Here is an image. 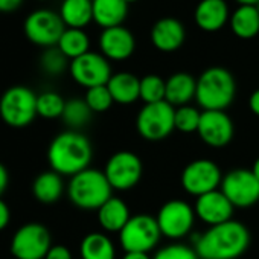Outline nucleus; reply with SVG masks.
<instances>
[{
	"mask_svg": "<svg viewBox=\"0 0 259 259\" xmlns=\"http://www.w3.org/2000/svg\"><path fill=\"white\" fill-rule=\"evenodd\" d=\"M197 133L200 139L212 147L223 148L230 144L235 135V126L230 116L221 110H204L201 111V119Z\"/></svg>",
	"mask_w": 259,
	"mask_h": 259,
	"instance_id": "nucleus-15",
	"label": "nucleus"
},
{
	"mask_svg": "<svg viewBox=\"0 0 259 259\" xmlns=\"http://www.w3.org/2000/svg\"><path fill=\"white\" fill-rule=\"evenodd\" d=\"M248 107L251 110L253 114L259 116V89L254 90L251 95H250V99H248Z\"/></svg>",
	"mask_w": 259,
	"mask_h": 259,
	"instance_id": "nucleus-40",
	"label": "nucleus"
},
{
	"mask_svg": "<svg viewBox=\"0 0 259 259\" xmlns=\"http://www.w3.org/2000/svg\"><path fill=\"white\" fill-rule=\"evenodd\" d=\"M57 48L72 61L84 54L89 52L90 48V38L82 29H72L66 28L63 32Z\"/></svg>",
	"mask_w": 259,
	"mask_h": 259,
	"instance_id": "nucleus-28",
	"label": "nucleus"
},
{
	"mask_svg": "<svg viewBox=\"0 0 259 259\" xmlns=\"http://www.w3.org/2000/svg\"><path fill=\"white\" fill-rule=\"evenodd\" d=\"M92 157L93 148L90 141L76 130H67L55 136L48 150L51 169L63 177H73L90 168Z\"/></svg>",
	"mask_w": 259,
	"mask_h": 259,
	"instance_id": "nucleus-2",
	"label": "nucleus"
},
{
	"mask_svg": "<svg viewBox=\"0 0 259 259\" xmlns=\"http://www.w3.org/2000/svg\"><path fill=\"white\" fill-rule=\"evenodd\" d=\"M166 81L159 75H147L141 79V99L145 104L165 101Z\"/></svg>",
	"mask_w": 259,
	"mask_h": 259,
	"instance_id": "nucleus-31",
	"label": "nucleus"
},
{
	"mask_svg": "<svg viewBox=\"0 0 259 259\" xmlns=\"http://www.w3.org/2000/svg\"><path fill=\"white\" fill-rule=\"evenodd\" d=\"M256 8H257V11H259V4H257V5H256Z\"/></svg>",
	"mask_w": 259,
	"mask_h": 259,
	"instance_id": "nucleus-45",
	"label": "nucleus"
},
{
	"mask_svg": "<svg viewBox=\"0 0 259 259\" xmlns=\"http://www.w3.org/2000/svg\"><path fill=\"white\" fill-rule=\"evenodd\" d=\"M69 72L73 81L85 89L107 85L111 78L110 61L98 52H87L70 61Z\"/></svg>",
	"mask_w": 259,
	"mask_h": 259,
	"instance_id": "nucleus-14",
	"label": "nucleus"
},
{
	"mask_svg": "<svg viewBox=\"0 0 259 259\" xmlns=\"http://www.w3.org/2000/svg\"><path fill=\"white\" fill-rule=\"evenodd\" d=\"M250 244L248 229L235 220L209 227L194 238V250L200 259H238Z\"/></svg>",
	"mask_w": 259,
	"mask_h": 259,
	"instance_id": "nucleus-1",
	"label": "nucleus"
},
{
	"mask_svg": "<svg viewBox=\"0 0 259 259\" xmlns=\"http://www.w3.org/2000/svg\"><path fill=\"white\" fill-rule=\"evenodd\" d=\"M195 217V210L189 203L183 200H171L160 207L156 220L162 236L182 239L192 230Z\"/></svg>",
	"mask_w": 259,
	"mask_h": 259,
	"instance_id": "nucleus-13",
	"label": "nucleus"
},
{
	"mask_svg": "<svg viewBox=\"0 0 259 259\" xmlns=\"http://www.w3.org/2000/svg\"><path fill=\"white\" fill-rule=\"evenodd\" d=\"M195 93L197 79L186 72H177L166 79L165 101L172 107L189 105V102L195 99Z\"/></svg>",
	"mask_w": 259,
	"mask_h": 259,
	"instance_id": "nucleus-20",
	"label": "nucleus"
},
{
	"mask_svg": "<svg viewBox=\"0 0 259 259\" xmlns=\"http://www.w3.org/2000/svg\"><path fill=\"white\" fill-rule=\"evenodd\" d=\"M174 113L176 107L166 101L145 104L136 117V128L139 135L153 142L166 139L176 130Z\"/></svg>",
	"mask_w": 259,
	"mask_h": 259,
	"instance_id": "nucleus-7",
	"label": "nucleus"
},
{
	"mask_svg": "<svg viewBox=\"0 0 259 259\" xmlns=\"http://www.w3.org/2000/svg\"><path fill=\"white\" fill-rule=\"evenodd\" d=\"M66 26L60 14L49 10H37L25 20V34L29 41L41 48H54L58 45Z\"/></svg>",
	"mask_w": 259,
	"mask_h": 259,
	"instance_id": "nucleus-11",
	"label": "nucleus"
},
{
	"mask_svg": "<svg viewBox=\"0 0 259 259\" xmlns=\"http://www.w3.org/2000/svg\"><path fill=\"white\" fill-rule=\"evenodd\" d=\"M38 2H45V0H38Z\"/></svg>",
	"mask_w": 259,
	"mask_h": 259,
	"instance_id": "nucleus-46",
	"label": "nucleus"
},
{
	"mask_svg": "<svg viewBox=\"0 0 259 259\" xmlns=\"http://www.w3.org/2000/svg\"><path fill=\"white\" fill-rule=\"evenodd\" d=\"M52 245L48 227L40 223H28L16 230L11 239V254L14 259H45Z\"/></svg>",
	"mask_w": 259,
	"mask_h": 259,
	"instance_id": "nucleus-8",
	"label": "nucleus"
},
{
	"mask_svg": "<svg viewBox=\"0 0 259 259\" xmlns=\"http://www.w3.org/2000/svg\"><path fill=\"white\" fill-rule=\"evenodd\" d=\"M125 2L130 5V4H135V2H138V0H125Z\"/></svg>",
	"mask_w": 259,
	"mask_h": 259,
	"instance_id": "nucleus-44",
	"label": "nucleus"
},
{
	"mask_svg": "<svg viewBox=\"0 0 259 259\" xmlns=\"http://www.w3.org/2000/svg\"><path fill=\"white\" fill-rule=\"evenodd\" d=\"M251 172L256 176V179L259 180V157L254 160V163H253V166H251Z\"/></svg>",
	"mask_w": 259,
	"mask_h": 259,
	"instance_id": "nucleus-42",
	"label": "nucleus"
},
{
	"mask_svg": "<svg viewBox=\"0 0 259 259\" xmlns=\"http://www.w3.org/2000/svg\"><path fill=\"white\" fill-rule=\"evenodd\" d=\"M236 82L224 67H209L197 79L195 101L204 110L224 111L235 99Z\"/></svg>",
	"mask_w": 259,
	"mask_h": 259,
	"instance_id": "nucleus-3",
	"label": "nucleus"
},
{
	"mask_svg": "<svg viewBox=\"0 0 259 259\" xmlns=\"http://www.w3.org/2000/svg\"><path fill=\"white\" fill-rule=\"evenodd\" d=\"M221 192L229 198L233 207H250L259 201V180L251 169L238 168L223 176Z\"/></svg>",
	"mask_w": 259,
	"mask_h": 259,
	"instance_id": "nucleus-10",
	"label": "nucleus"
},
{
	"mask_svg": "<svg viewBox=\"0 0 259 259\" xmlns=\"http://www.w3.org/2000/svg\"><path fill=\"white\" fill-rule=\"evenodd\" d=\"M99 49L108 61H123L133 55L136 40L132 31L125 26H114L102 29L99 35Z\"/></svg>",
	"mask_w": 259,
	"mask_h": 259,
	"instance_id": "nucleus-17",
	"label": "nucleus"
},
{
	"mask_svg": "<svg viewBox=\"0 0 259 259\" xmlns=\"http://www.w3.org/2000/svg\"><path fill=\"white\" fill-rule=\"evenodd\" d=\"M40 66L43 69V72H46L48 75L51 76H58L61 75L66 69H69L70 63H69V58L57 48H48L41 58H40Z\"/></svg>",
	"mask_w": 259,
	"mask_h": 259,
	"instance_id": "nucleus-32",
	"label": "nucleus"
},
{
	"mask_svg": "<svg viewBox=\"0 0 259 259\" xmlns=\"http://www.w3.org/2000/svg\"><path fill=\"white\" fill-rule=\"evenodd\" d=\"M239 5H251V7H256L259 4V0H236Z\"/></svg>",
	"mask_w": 259,
	"mask_h": 259,
	"instance_id": "nucleus-43",
	"label": "nucleus"
},
{
	"mask_svg": "<svg viewBox=\"0 0 259 259\" xmlns=\"http://www.w3.org/2000/svg\"><path fill=\"white\" fill-rule=\"evenodd\" d=\"M58 14L66 28L84 29L93 22L92 0H63Z\"/></svg>",
	"mask_w": 259,
	"mask_h": 259,
	"instance_id": "nucleus-24",
	"label": "nucleus"
},
{
	"mask_svg": "<svg viewBox=\"0 0 259 259\" xmlns=\"http://www.w3.org/2000/svg\"><path fill=\"white\" fill-rule=\"evenodd\" d=\"M0 116L10 126H28L38 116L37 95L25 85H14L8 89L0 98Z\"/></svg>",
	"mask_w": 259,
	"mask_h": 259,
	"instance_id": "nucleus-5",
	"label": "nucleus"
},
{
	"mask_svg": "<svg viewBox=\"0 0 259 259\" xmlns=\"http://www.w3.org/2000/svg\"><path fill=\"white\" fill-rule=\"evenodd\" d=\"M180 180L188 194L201 197L221 186L223 174L215 162L209 159H197L185 166Z\"/></svg>",
	"mask_w": 259,
	"mask_h": 259,
	"instance_id": "nucleus-12",
	"label": "nucleus"
},
{
	"mask_svg": "<svg viewBox=\"0 0 259 259\" xmlns=\"http://www.w3.org/2000/svg\"><path fill=\"white\" fill-rule=\"evenodd\" d=\"M194 20L201 31H220L230 20V13L226 0H201L195 7Z\"/></svg>",
	"mask_w": 259,
	"mask_h": 259,
	"instance_id": "nucleus-19",
	"label": "nucleus"
},
{
	"mask_svg": "<svg viewBox=\"0 0 259 259\" xmlns=\"http://www.w3.org/2000/svg\"><path fill=\"white\" fill-rule=\"evenodd\" d=\"M93 22L102 29L122 26L128 16V4L125 0H92Z\"/></svg>",
	"mask_w": 259,
	"mask_h": 259,
	"instance_id": "nucleus-22",
	"label": "nucleus"
},
{
	"mask_svg": "<svg viewBox=\"0 0 259 259\" xmlns=\"http://www.w3.org/2000/svg\"><path fill=\"white\" fill-rule=\"evenodd\" d=\"M10 185V174L8 169L5 168L4 163H0V197L5 194V191L8 189Z\"/></svg>",
	"mask_w": 259,
	"mask_h": 259,
	"instance_id": "nucleus-39",
	"label": "nucleus"
},
{
	"mask_svg": "<svg viewBox=\"0 0 259 259\" xmlns=\"http://www.w3.org/2000/svg\"><path fill=\"white\" fill-rule=\"evenodd\" d=\"M153 259H200L197 251L194 250V247L176 242V244H169L162 247L154 256Z\"/></svg>",
	"mask_w": 259,
	"mask_h": 259,
	"instance_id": "nucleus-35",
	"label": "nucleus"
},
{
	"mask_svg": "<svg viewBox=\"0 0 259 259\" xmlns=\"http://www.w3.org/2000/svg\"><path fill=\"white\" fill-rule=\"evenodd\" d=\"M186 29L179 19L165 17L154 23L151 29V43L160 52H174L183 46Z\"/></svg>",
	"mask_w": 259,
	"mask_h": 259,
	"instance_id": "nucleus-18",
	"label": "nucleus"
},
{
	"mask_svg": "<svg viewBox=\"0 0 259 259\" xmlns=\"http://www.w3.org/2000/svg\"><path fill=\"white\" fill-rule=\"evenodd\" d=\"M232 32L242 40H250L259 34V11L251 5H239L230 16Z\"/></svg>",
	"mask_w": 259,
	"mask_h": 259,
	"instance_id": "nucleus-25",
	"label": "nucleus"
},
{
	"mask_svg": "<svg viewBox=\"0 0 259 259\" xmlns=\"http://www.w3.org/2000/svg\"><path fill=\"white\" fill-rule=\"evenodd\" d=\"M84 101L87 102V105L90 107V110L93 113H104L114 102L107 85H98V87L87 89Z\"/></svg>",
	"mask_w": 259,
	"mask_h": 259,
	"instance_id": "nucleus-34",
	"label": "nucleus"
},
{
	"mask_svg": "<svg viewBox=\"0 0 259 259\" xmlns=\"http://www.w3.org/2000/svg\"><path fill=\"white\" fill-rule=\"evenodd\" d=\"M144 172L142 160L132 151H119L113 154L104 168V174L113 189L128 191L135 188Z\"/></svg>",
	"mask_w": 259,
	"mask_h": 259,
	"instance_id": "nucleus-9",
	"label": "nucleus"
},
{
	"mask_svg": "<svg viewBox=\"0 0 259 259\" xmlns=\"http://www.w3.org/2000/svg\"><path fill=\"white\" fill-rule=\"evenodd\" d=\"M10 220H11L10 206L2 198H0V230H4L10 224Z\"/></svg>",
	"mask_w": 259,
	"mask_h": 259,
	"instance_id": "nucleus-37",
	"label": "nucleus"
},
{
	"mask_svg": "<svg viewBox=\"0 0 259 259\" xmlns=\"http://www.w3.org/2000/svg\"><path fill=\"white\" fill-rule=\"evenodd\" d=\"M132 218L126 203L117 197L108 198L99 209H98V221L105 232L119 233L123 226Z\"/></svg>",
	"mask_w": 259,
	"mask_h": 259,
	"instance_id": "nucleus-23",
	"label": "nucleus"
},
{
	"mask_svg": "<svg viewBox=\"0 0 259 259\" xmlns=\"http://www.w3.org/2000/svg\"><path fill=\"white\" fill-rule=\"evenodd\" d=\"M92 114L93 111L90 110V107L87 105L84 99L73 98V99L66 101V107H64L61 117L70 130H76L78 132L79 128H82L84 125L90 122Z\"/></svg>",
	"mask_w": 259,
	"mask_h": 259,
	"instance_id": "nucleus-29",
	"label": "nucleus"
},
{
	"mask_svg": "<svg viewBox=\"0 0 259 259\" xmlns=\"http://www.w3.org/2000/svg\"><path fill=\"white\" fill-rule=\"evenodd\" d=\"M201 119V111L192 105L177 107L174 113V125L176 130L182 133H194L198 130Z\"/></svg>",
	"mask_w": 259,
	"mask_h": 259,
	"instance_id": "nucleus-33",
	"label": "nucleus"
},
{
	"mask_svg": "<svg viewBox=\"0 0 259 259\" xmlns=\"http://www.w3.org/2000/svg\"><path fill=\"white\" fill-rule=\"evenodd\" d=\"M64 192V182L63 176L55 171H45L38 174L32 183V194L34 197L45 204L55 203L61 198Z\"/></svg>",
	"mask_w": 259,
	"mask_h": 259,
	"instance_id": "nucleus-26",
	"label": "nucleus"
},
{
	"mask_svg": "<svg viewBox=\"0 0 259 259\" xmlns=\"http://www.w3.org/2000/svg\"><path fill=\"white\" fill-rule=\"evenodd\" d=\"M79 254L81 259H114L116 248L108 235L92 232L82 238Z\"/></svg>",
	"mask_w": 259,
	"mask_h": 259,
	"instance_id": "nucleus-27",
	"label": "nucleus"
},
{
	"mask_svg": "<svg viewBox=\"0 0 259 259\" xmlns=\"http://www.w3.org/2000/svg\"><path fill=\"white\" fill-rule=\"evenodd\" d=\"M23 4V0H0V13H14Z\"/></svg>",
	"mask_w": 259,
	"mask_h": 259,
	"instance_id": "nucleus-38",
	"label": "nucleus"
},
{
	"mask_svg": "<svg viewBox=\"0 0 259 259\" xmlns=\"http://www.w3.org/2000/svg\"><path fill=\"white\" fill-rule=\"evenodd\" d=\"M122 259H153L148 253H141V251H125Z\"/></svg>",
	"mask_w": 259,
	"mask_h": 259,
	"instance_id": "nucleus-41",
	"label": "nucleus"
},
{
	"mask_svg": "<svg viewBox=\"0 0 259 259\" xmlns=\"http://www.w3.org/2000/svg\"><path fill=\"white\" fill-rule=\"evenodd\" d=\"M194 210L200 221L212 227L233 220L232 217L235 207L229 201V198L221 192V189H217L201 197H197Z\"/></svg>",
	"mask_w": 259,
	"mask_h": 259,
	"instance_id": "nucleus-16",
	"label": "nucleus"
},
{
	"mask_svg": "<svg viewBox=\"0 0 259 259\" xmlns=\"http://www.w3.org/2000/svg\"><path fill=\"white\" fill-rule=\"evenodd\" d=\"M162 238L157 220L151 215H135L119 232V242L125 251L150 253Z\"/></svg>",
	"mask_w": 259,
	"mask_h": 259,
	"instance_id": "nucleus-6",
	"label": "nucleus"
},
{
	"mask_svg": "<svg viewBox=\"0 0 259 259\" xmlns=\"http://www.w3.org/2000/svg\"><path fill=\"white\" fill-rule=\"evenodd\" d=\"M66 101L57 92H43L37 95V114L45 119H57L63 116Z\"/></svg>",
	"mask_w": 259,
	"mask_h": 259,
	"instance_id": "nucleus-30",
	"label": "nucleus"
},
{
	"mask_svg": "<svg viewBox=\"0 0 259 259\" xmlns=\"http://www.w3.org/2000/svg\"><path fill=\"white\" fill-rule=\"evenodd\" d=\"M113 188L110 186L104 171L87 168L70 177L67 185L69 200L82 210H98L108 198Z\"/></svg>",
	"mask_w": 259,
	"mask_h": 259,
	"instance_id": "nucleus-4",
	"label": "nucleus"
},
{
	"mask_svg": "<svg viewBox=\"0 0 259 259\" xmlns=\"http://www.w3.org/2000/svg\"><path fill=\"white\" fill-rule=\"evenodd\" d=\"M45 259H73V257H72L70 250L66 245L57 244V245H52L49 248V251L45 256Z\"/></svg>",
	"mask_w": 259,
	"mask_h": 259,
	"instance_id": "nucleus-36",
	"label": "nucleus"
},
{
	"mask_svg": "<svg viewBox=\"0 0 259 259\" xmlns=\"http://www.w3.org/2000/svg\"><path fill=\"white\" fill-rule=\"evenodd\" d=\"M107 87L116 104L128 105L141 99V79L130 72L113 73Z\"/></svg>",
	"mask_w": 259,
	"mask_h": 259,
	"instance_id": "nucleus-21",
	"label": "nucleus"
}]
</instances>
